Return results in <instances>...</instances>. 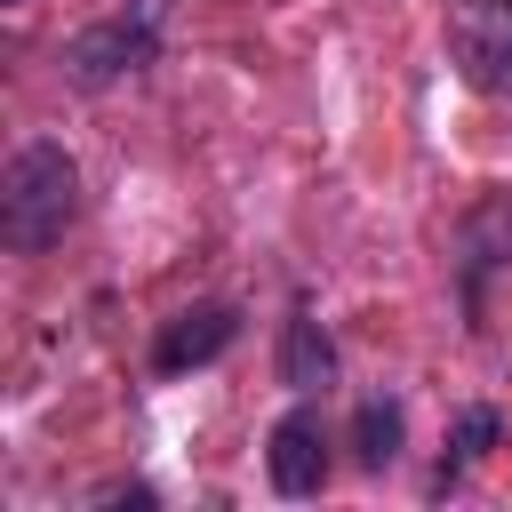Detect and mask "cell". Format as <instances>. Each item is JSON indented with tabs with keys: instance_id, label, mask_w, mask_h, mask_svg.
<instances>
[{
	"instance_id": "cell-8",
	"label": "cell",
	"mask_w": 512,
	"mask_h": 512,
	"mask_svg": "<svg viewBox=\"0 0 512 512\" xmlns=\"http://www.w3.org/2000/svg\"><path fill=\"white\" fill-rule=\"evenodd\" d=\"M352 440H360V464H368V472H384V464L400 456V408H392V400H368V408H360V424H352Z\"/></svg>"
},
{
	"instance_id": "cell-5",
	"label": "cell",
	"mask_w": 512,
	"mask_h": 512,
	"mask_svg": "<svg viewBox=\"0 0 512 512\" xmlns=\"http://www.w3.org/2000/svg\"><path fill=\"white\" fill-rule=\"evenodd\" d=\"M144 56H152V32H144V24H128V16H112V24H96V32H80V40L64 48L72 80H88V88H104V80L136 72Z\"/></svg>"
},
{
	"instance_id": "cell-7",
	"label": "cell",
	"mask_w": 512,
	"mask_h": 512,
	"mask_svg": "<svg viewBox=\"0 0 512 512\" xmlns=\"http://www.w3.org/2000/svg\"><path fill=\"white\" fill-rule=\"evenodd\" d=\"M472 264H504L512 256V192H488L480 208H472Z\"/></svg>"
},
{
	"instance_id": "cell-9",
	"label": "cell",
	"mask_w": 512,
	"mask_h": 512,
	"mask_svg": "<svg viewBox=\"0 0 512 512\" xmlns=\"http://www.w3.org/2000/svg\"><path fill=\"white\" fill-rule=\"evenodd\" d=\"M496 440V408H464V424H456V456H480Z\"/></svg>"
},
{
	"instance_id": "cell-2",
	"label": "cell",
	"mask_w": 512,
	"mask_h": 512,
	"mask_svg": "<svg viewBox=\"0 0 512 512\" xmlns=\"http://www.w3.org/2000/svg\"><path fill=\"white\" fill-rule=\"evenodd\" d=\"M448 56L472 88H512V0H448Z\"/></svg>"
},
{
	"instance_id": "cell-3",
	"label": "cell",
	"mask_w": 512,
	"mask_h": 512,
	"mask_svg": "<svg viewBox=\"0 0 512 512\" xmlns=\"http://www.w3.org/2000/svg\"><path fill=\"white\" fill-rule=\"evenodd\" d=\"M264 464H272V488L280 496H312L328 480V448H320V416L312 408H288L264 440Z\"/></svg>"
},
{
	"instance_id": "cell-4",
	"label": "cell",
	"mask_w": 512,
	"mask_h": 512,
	"mask_svg": "<svg viewBox=\"0 0 512 512\" xmlns=\"http://www.w3.org/2000/svg\"><path fill=\"white\" fill-rule=\"evenodd\" d=\"M232 328H240V312H232V304H192V312H176V320L160 328L152 368H160V376H184V368L216 360V352L232 344Z\"/></svg>"
},
{
	"instance_id": "cell-1",
	"label": "cell",
	"mask_w": 512,
	"mask_h": 512,
	"mask_svg": "<svg viewBox=\"0 0 512 512\" xmlns=\"http://www.w3.org/2000/svg\"><path fill=\"white\" fill-rule=\"evenodd\" d=\"M72 208H80V168H72V152L48 144V136L24 144V152L8 160V176H0V240L32 256V248L64 240Z\"/></svg>"
},
{
	"instance_id": "cell-6",
	"label": "cell",
	"mask_w": 512,
	"mask_h": 512,
	"mask_svg": "<svg viewBox=\"0 0 512 512\" xmlns=\"http://www.w3.org/2000/svg\"><path fill=\"white\" fill-rule=\"evenodd\" d=\"M280 376H288L296 392H320V384L336 376V352H328L320 320H288V336H280Z\"/></svg>"
}]
</instances>
